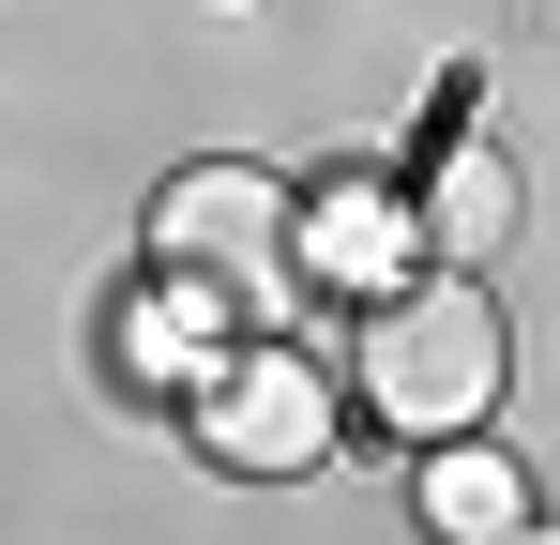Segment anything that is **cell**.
Here are the masks:
<instances>
[{
  "instance_id": "cell-1",
  "label": "cell",
  "mask_w": 560,
  "mask_h": 545,
  "mask_svg": "<svg viewBox=\"0 0 560 545\" xmlns=\"http://www.w3.org/2000/svg\"><path fill=\"white\" fill-rule=\"evenodd\" d=\"M500 379H515V334H500L485 272H409V288H378L364 334H349L364 425H394V440H424V454H440V440H485Z\"/></svg>"
},
{
  "instance_id": "cell-2",
  "label": "cell",
  "mask_w": 560,
  "mask_h": 545,
  "mask_svg": "<svg viewBox=\"0 0 560 545\" xmlns=\"http://www.w3.org/2000/svg\"><path fill=\"white\" fill-rule=\"evenodd\" d=\"M152 288L243 349L288 288H303V212H288L258 167H183V182H167V212H152Z\"/></svg>"
},
{
  "instance_id": "cell-3",
  "label": "cell",
  "mask_w": 560,
  "mask_h": 545,
  "mask_svg": "<svg viewBox=\"0 0 560 545\" xmlns=\"http://www.w3.org/2000/svg\"><path fill=\"white\" fill-rule=\"evenodd\" d=\"M197 440L228 454V469H318V440H334V379L303 349H228L212 379H197Z\"/></svg>"
},
{
  "instance_id": "cell-4",
  "label": "cell",
  "mask_w": 560,
  "mask_h": 545,
  "mask_svg": "<svg viewBox=\"0 0 560 545\" xmlns=\"http://www.w3.org/2000/svg\"><path fill=\"white\" fill-rule=\"evenodd\" d=\"M424 531H440V545H515V531H530V469L485 454V440H440V454H424Z\"/></svg>"
},
{
  "instance_id": "cell-5",
  "label": "cell",
  "mask_w": 560,
  "mask_h": 545,
  "mask_svg": "<svg viewBox=\"0 0 560 545\" xmlns=\"http://www.w3.org/2000/svg\"><path fill=\"white\" fill-rule=\"evenodd\" d=\"M424 243H440V258H500V243H515V167H500V152H455V167H440V197H424Z\"/></svg>"
},
{
  "instance_id": "cell-6",
  "label": "cell",
  "mask_w": 560,
  "mask_h": 545,
  "mask_svg": "<svg viewBox=\"0 0 560 545\" xmlns=\"http://www.w3.org/2000/svg\"><path fill=\"white\" fill-rule=\"evenodd\" d=\"M515 545H560V531H546V515H530V531H515Z\"/></svg>"
}]
</instances>
